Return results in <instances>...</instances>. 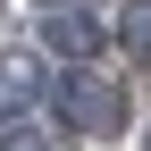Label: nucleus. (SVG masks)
Masks as SVG:
<instances>
[{
  "label": "nucleus",
  "mask_w": 151,
  "mask_h": 151,
  "mask_svg": "<svg viewBox=\"0 0 151 151\" xmlns=\"http://www.w3.org/2000/svg\"><path fill=\"white\" fill-rule=\"evenodd\" d=\"M59 118L76 134H118L126 126V92L101 84V76H59Z\"/></svg>",
  "instance_id": "1"
},
{
  "label": "nucleus",
  "mask_w": 151,
  "mask_h": 151,
  "mask_svg": "<svg viewBox=\"0 0 151 151\" xmlns=\"http://www.w3.org/2000/svg\"><path fill=\"white\" fill-rule=\"evenodd\" d=\"M42 42L67 50V59H92V50H101V25H92V17H76V9H59V17H42Z\"/></svg>",
  "instance_id": "2"
},
{
  "label": "nucleus",
  "mask_w": 151,
  "mask_h": 151,
  "mask_svg": "<svg viewBox=\"0 0 151 151\" xmlns=\"http://www.w3.org/2000/svg\"><path fill=\"white\" fill-rule=\"evenodd\" d=\"M34 92H42L34 67H9V118H34Z\"/></svg>",
  "instance_id": "3"
},
{
  "label": "nucleus",
  "mask_w": 151,
  "mask_h": 151,
  "mask_svg": "<svg viewBox=\"0 0 151 151\" xmlns=\"http://www.w3.org/2000/svg\"><path fill=\"white\" fill-rule=\"evenodd\" d=\"M118 34H126V42H134V50H143V59H151V0H134V9H126V17H118Z\"/></svg>",
  "instance_id": "4"
},
{
  "label": "nucleus",
  "mask_w": 151,
  "mask_h": 151,
  "mask_svg": "<svg viewBox=\"0 0 151 151\" xmlns=\"http://www.w3.org/2000/svg\"><path fill=\"white\" fill-rule=\"evenodd\" d=\"M9 151H50V134H34L25 118H9Z\"/></svg>",
  "instance_id": "5"
}]
</instances>
